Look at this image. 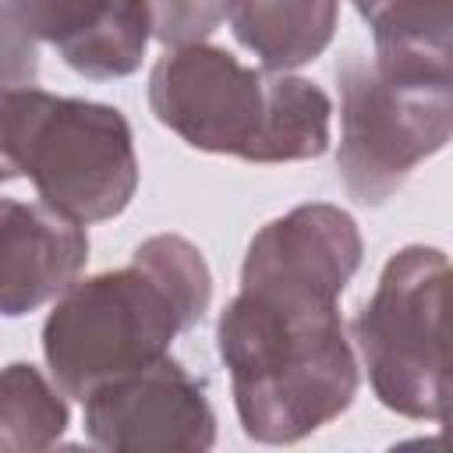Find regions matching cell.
<instances>
[{"mask_svg": "<svg viewBox=\"0 0 453 453\" xmlns=\"http://www.w3.org/2000/svg\"><path fill=\"white\" fill-rule=\"evenodd\" d=\"M212 273L180 234L142 241L131 265L71 283L42 322V354L64 396L85 400L96 386L166 357L177 333L202 322Z\"/></svg>", "mask_w": 453, "mask_h": 453, "instance_id": "1", "label": "cell"}, {"mask_svg": "<svg viewBox=\"0 0 453 453\" xmlns=\"http://www.w3.org/2000/svg\"><path fill=\"white\" fill-rule=\"evenodd\" d=\"M234 407L248 439L290 446L340 418L357 393V361L340 308H294L237 294L216 322Z\"/></svg>", "mask_w": 453, "mask_h": 453, "instance_id": "2", "label": "cell"}, {"mask_svg": "<svg viewBox=\"0 0 453 453\" xmlns=\"http://www.w3.org/2000/svg\"><path fill=\"white\" fill-rule=\"evenodd\" d=\"M149 106L191 149L248 163H301L329 149L333 99L308 78L269 74L230 50H166L149 74Z\"/></svg>", "mask_w": 453, "mask_h": 453, "instance_id": "3", "label": "cell"}, {"mask_svg": "<svg viewBox=\"0 0 453 453\" xmlns=\"http://www.w3.org/2000/svg\"><path fill=\"white\" fill-rule=\"evenodd\" d=\"M28 177L46 209L74 223L120 216L138 191L127 117L110 103L0 88V184Z\"/></svg>", "mask_w": 453, "mask_h": 453, "instance_id": "4", "label": "cell"}, {"mask_svg": "<svg viewBox=\"0 0 453 453\" xmlns=\"http://www.w3.org/2000/svg\"><path fill=\"white\" fill-rule=\"evenodd\" d=\"M446 294L449 258L407 244L350 326L379 403L403 418H446Z\"/></svg>", "mask_w": 453, "mask_h": 453, "instance_id": "5", "label": "cell"}, {"mask_svg": "<svg viewBox=\"0 0 453 453\" xmlns=\"http://www.w3.org/2000/svg\"><path fill=\"white\" fill-rule=\"evenodd\" d=\"M340 180L357 205H382L453 131V78H396L361 53L336 64Z\"/></svg>", "mask_w": 453, "mask_h": 453, "instance_id": "6", "label": "cell"}, {"mask_svg": "<svg viewBox=\"0 0 453 453\" xmlns=\"http://www.w3.org/2000/svg\"><path fill=\"white\" fill-rule=\"evenodd\" d=\"M361 251V230L347 209L329 202L297 205L251 237L241 294L294 308H340Z\"/></svg>", "mask_w": 453, "mask_h": 453, "instance_id": "7", "label": "cell"}, {"mask_svg": "<svg viewBox=\"0 0 453 453\" xmlns=\"http://www.w3.org/2000/svg\"><path fill=\"white\" fill-rule=\"evenodd\" d=\"M81 403L99 453H212L216 446L205 386L170 354L96 386Z\"/></svg>", "mask_w": 453, "mask_h": 453, "instance_id": "8", "label": "cell"}, {"mask_svg": "<svg viewBox=\"0 0 453 453\" xmlns=\"http://www.w3.org/2000/svg\"><path fill=\"white\" fill-rule=\"evenodd\" d=\"M88 262L81 223L42 202L0 198V315L18 319L60 297Z\"/></svg>", "mask_w": 453, "mask_h": 453, "instance_id": "9", "label": "cell"}, {"mask_svg": "<svg viewBox=\"0 0 453 453\" xmlns=\"http://www.w3.org/2000/svg\"><path fill=\"white\" fill-rule=\"evenodd\" d=\"M35 42H53L64 64L85 78L106 81L142 67L152 39L149 4H18Z\"/></svg>", "mask_w": 453, "mask_h": 453, "instance_id": "10", "label": "cell"}, {"mask_svg": "<svg viewBox=\"0 0 453 453\" xmlns=\"http://www.w3.org/2000/svg\"><path fill=\"white\" fill-rule=\"evenodd\" d=\"M336 18H340V7L326 4V0L226 4L230 32L237 35V42L244 50H251L262 60V71H269V74H287V71L315 60L329 46V39L336 32Z\"/></svg>", "mask_w": 453, "mask_h": 453, "instance_id": "11", "label": "cell"}, {"mask_svg": "<svg viewBox=\"0 0 453 453\" xmlns=\"http://www.w3.org/2000/svg\"><path fill=\"white\" fill-rule=\"evenodd\" d=\"M375 39V71L396 78H453L449 4H357Z\"/></svg>", "mask_w": 453, "mask_h": 453, "instance_id": "12", "label": "cell"}, {"mask_svg": "<svg viewBox=\"0 0 453 453\" xmlns=\"http://www.w3.org/2000/svg\"><path fill=\"white\" fill-rule=\"evenodd\" d=\"M64 393L28 361L0 368V453H46L67 432Z\"/></svg>", "mask_w": 453, "mask_h": 453, "instance_id": "13", "label": "cell"}, {"mask_svg": "<svg viewBox=\"0 0 453 453\" xmlns=\"http://www.w3.org/2000/svg\"><path fill=\"white\" fill-rule=\"evenodd\" d=\"M39 81V46L18 4H0V88H32Z\"/></svg>", "mask_w": 453, "mask_h": 453, "instance_id": "14", "label": "cell"}, {"mask_svg": "<svg viewBox=\"0 0 453 453\" xmlns=\"http://www.w3.org/2000/svg\"><path fill=\"white\" fill-rule=\"evenodd\" d=\"M152 35L173 50L198 46L226 18V4H149Z\"/></svg>", "mask_w": 453, "mask_h": 453, "instance_id": "15", "label": "cell"}, {"mask_svg": "<svg viewBox=\"0 0 453 453\" xmlns=\"http://www.w3.org/2000/svg\"><path fill=\"white\" fill-rule=\"evenodd\" d=\"M386 453H446V439L442 435H418V439H403V442L389 446Z\"/></svg>", "mask_w": 453, "mask_h": 453, "instance_id": "16", "label": "cell"}, {"mask_svg": "<svg viewBox=\"0 0 453 453\" xmlns=\"http://www.w3.org/2000/svg\"><path fill=\"white\" fill-rule=\"evenodd\" d=\"M46 453H99V449H88L85 442H57V446H50Z\"/></svg>", "mask_w": 453, "mask_h": 453, "instance_id": "17", "label": "cell"}]
</instances>
